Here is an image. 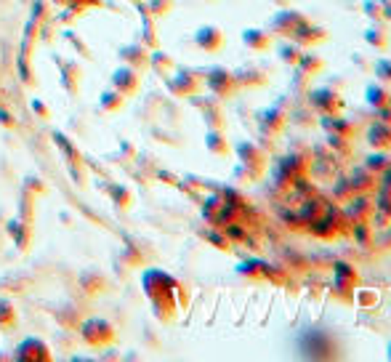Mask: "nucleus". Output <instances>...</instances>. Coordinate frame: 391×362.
<instances>
[{"label":"nucleus","mask_w":391,"mask_h":362,"mask_svg":"<svg viewBox=\"0 0 391 362\" xmlns=\"http://www.w3.org/2000/svg\"><path fill=\"white\" fill-rule=\"evenodd\" d=\"M293 40L298 45H303V48H314V45L328 40V30L314 24V22H309V19H303L301 24L296 27V32H293Z\"/></svg>","instance_id":"423d86ee"},{"label":"nucleus","mask_w":391,"mask_h":362,"mask_svg":"<svg viewBox=\"0 0 391 362\" xmlns=\"http://www.w3.org/2000/svg\"><path fill=\"white\" fill-rule=\"evenodd\" d=\"M389 163H391L389 157H386L381 150H376L370 157H367V160H365V168H367V171H373V173H381V171L389 166Z\"/></svg>","instance_id":"4be33fe9"},{"label":"nucleus","mask_w":391,"mask_h":362,"mask_svg":"<svg viewBox=\"0 0 391 362\" xmlns=\"http://www.w3.org/2000/svg\"><path fill=\"white\" fill-rule=\"evenodd\" d=\"M237 157H240L242 166L261 168V171H266V166H269V155L264 152V147H258L256 141H240L237 144Z\"/></svg>","instance_id":"0eeeda50"},{"label":"nucleus","mask_w":391,"mask_h":362,"mask_svg":"<svg viewBox=\"0 0 391 362\" xmlns=\"http://www.w3.org/2000/svg\"><path fill=\"white\" fill-rule=\"evenodd\" d=\"M381 8H383V22H391V0H381Z\"/></svg>","instance_id":"cd10ccee"},{"label":"nucleus","mask_w":391,"mask_h":362,"mask_svg":"<svg viewBox=\"0 0 391 362\" xmlns=\"http://www.w3.org/2000/svg\"><path fill=\"white\" fill-rule=\"evenodd\" d=\"M373 72L383 86H391V59H378L373 61Z\"/></svg>","instance_id":"5701e85b"},{"label":"nucleus","mask_w":391,"mask_h":362,"mask_svg":"<svg viewBox=\"0 0 391 362\" xmlns=\"http://www.w3.org/2000/svg\"><path fill=\"white\" fill-rule=\"evenodd\" d=\"M333 285H335V290H357L360 272L354 269L351 264H346V261H338L333 267Z\"/></svg>","instance_id":"6e6552de"},{"label":"nucleus","mask_w":391,"mask_h":362,"mask_svg":"<svg viewBox=\"0 0 391 362\" xmlns=\"http://www.w3.org/2000/svg\"><path fill=\"white\" fill-rule=\"evenodd\" d=\"M373 213H376V203L370 200V195H354L349 200V216L354 221H370Z\"/></svg>","instance_id":"ddd939ff"},{"label":"nucleus","mask_w":391,"mask_h":362,"mask_svg":"<svg viewBox=\"0 0 391 362\" xmlns=\"http://www.w3.org/2000/svg\"><path fill=\"white\" fill-rule=\"evenodd\" d=\"M208 88L218 96V99H232L237 93V80H234V72H229L224 67H213L208 72Z\"/></svg>","instance_id":"20e7f679"},{"label":"nucleus","mask_w":391,"mask_h":362,"mask_svg":"<svg viewBox=\"0 0 391 362\" xmlns=\"http://www.w3.org/2000/svg\"><path fill=\"white\" fill-rule=\"evenodd\" d=\"M351 64L360 70L362 75H373V61L367 59L365 54H360V51H354V54H351Z\"/></svg>","instance_id":"393cba45"},{"label":"nucleus","mask_w":391,"mask_h":362,"mask_svg":"<svg viewBox=\"0 0 391 362\" xmlns=\"http://www.w3.org/2000/svg\"><path fill=\"white\" fill-rule=\"evenodd\" d=\"M376 115H378V120H381V123H389V125H391V104L376 109Z\"/></svg>","instance_id":"bb28decb"},{"label":"nucleus","mask_w":391,"mask_h":362,"mask_svg":"<svg viewBox=\"0 0 391 362\" xmlns=\"http://www.w3.org/2000/svg\"><path fill=\"white\" fill-rule=\"evenodd\" d=\"M195 40L202 51H218L221 43H224V32L218 30V27H200Z\"/></svg>","instance_id":"2eb2a0df"},{"label":"nucleus","mask_w":391,"mask_h":362,"mask_svg":"<svg viewBox=\"0 0 391 362\" xmlns=\"http://www.w3.org/2000/svg\"><path fill=\"white\" fill-rule=\"evenodd\" d=\"M306 16L301 14V11H296V8H290V6H285V8H280L277 14L271 16L269 22V32L271 35H277V38H293V32H296V27L301 24Z\"/></svg>","instance_id":"f03ea898"},{"label":"nucleus","mask_w":391,"mask_h":362,"mask_svg":"<svg viewBox=\"0 0 391 362\" xmlns=\"http://www.w3.org/2000/svg\"><path fill=\"white\" fill-rule=\"evenodd\" d=\"M365 43L376 51H386L389 48V27L386 22H370V27L365 30Z\"/></svg>","instance_id":"4468645a"},{"label":"nucleus","mask_w":391,"mask_h":362,"mask_svg":"<svg viewBox=\"0 0 391 362\" xmlns=\"http://www.w3.org/2000/svg\"><path fill=\"white\" fill-rule=\"evenodd\" d=\"M365 99H367V104L373 107V109H381V107L391 104V90H389V86H383V83L378 80V83H370V86L365 88Z\"/></svg>","instance_id":"dca6fc26"},{"label":"nucleus","mask_w":391,"mask_h":362,"mask_svg":"<svg viewBox=\"0 0 391 362\" xmlns=\"http://www.w3.org/2000/svg\"><path fill=\"white\" fill-rule=\"evenodd\" d=\"M367 144H370L373 150H381V152L391 150V125L389 123H381V120L373 123V125L367 128Z\"/></svg>","instance_id":"f8f14e48"},{"label":"nucleus","mask_w":391,"mask_h":362,"mask_svg":"<svg viewBox=\"0 0 391 362\" xmlns=\"http://www.w3.org/2000/svg\"><path fill=\"white\" fill-rule=\"evenodd\" d=\"M264 173H266V171H261V168L242 166V163H240V168L234 171V176H237L240 181H248V184H253V181H261V179H264Z\"/></svg>","instance_id":"412c9836"},{"label":"nucleus","mask_w":391,"mask_h":362,"mask_svg":"<svg viewBox=\"0 0 391 362\" xmlns=\"http://www.w3.org/2000/svg\"><path fill=\"white\" fill-rule=\"evenodd\" d=\"M349 184H351L354 195H370L378 187V173L367 171V168H357V171L349 176Z\"/></svg>","instance_id":"9b49d317"},{"label":"nucleus","mask_w":391,"mask_h":362,"mask_svg":"<svg viewBox=\"0 0 391 362\" xmlns=\"http://www.w3.org/2000/svg\"><path fill=\"white\" fill-rule=\"evenodd\" d=\"M362 11L370 22H383V8H381V0H365L362 3Z\"/></svg>","instance_id":"b1692460"},{"label":"nucleus","mask_w":391,"mask_h":362,"mask_svg":"<svg viewBox=\"0 0 391 362\" xmlns=\"http://www.w3.org/2000/svg\"><path fill=\"white\" fill-rule=\"evenodd\" d=\"M303 51H306V48L296 43L293 38H285L282 43L277 45V56H280V61H282V64H287V67H296V64H298V59H301Z\"/></svg>","instance_id":"f3484780"},{"label":"nucleus","mask_w":391,"mask_h":362,"mask_svg":"<svg viewBox=\"0 0 391 362\" xmlns=\"http://www.w3.org/2000/svg\"><path fill=\"white\" fill-rule=\"evenodd\" d=\"M309 107L317 115H341L344 112V90H335L330 86L309 88Z\"/></svg>","instance_id":"f257e3e1"},{"label":"nucleus","mask_w":391,"mask_h":362,"mask_svg":"<svg viewBox=\"0 0 391 362\" xmlns=\"http://www.w3.org/2000/svg\"><path fill=\"white\" fill-rule=\"evenodd\" d=\"M271 72L266 67H256V64H245L240 70H234V80H237V88H261L269 83Z\"/></svg>","instance_id":"39448f33"},{"label":"nucleus","mask_w":391,"mask_h":362,"mask_svg":"<svg viewBox=\"0 0 391 362\" xmlns=\"http://www.w3.org/2000/svg\"><path fill=\"white\" fill-rule=\"evenodd\" d=\"M378 187L381 192H391V163L378 173Z\"/></svg>","instance_id":"a878e982"},{"label":"nucleus","mask_w":391,"mask_h":362,"mask_svg":"<svg viewBox=\"0 0 391 362\" xmlns=\"http://www.w3.org/2000/svg\"><path fill=\"white\" fill-rule=\"evenodd\" d=\"M287 115L285 109H282V104L277 107H269V109H264L261 115H258V125H261V134L269 136V139H274V136H282L287 128Z\"/></svg>","instance_id":"7ed1b4c3"},{"label":"nucleus","mask_w":391,"mask_h":362,"mask_svg":"<svg viewBox=\"0 0 391 362\" xmlns=\"http://www.w3.org/2000/svg\"><path fill=\"white\" fill-rule=\"evenodd\" d=\"M328 86L335 90H344V80L341 77H328Z\"/></svg>","instance_id":"c85d7f7f"},{"label":"nucleus","mask_w":391,"mask_h":362,"mask_svg":"<svg viewBox=\"0 0 391 362\" xmlns=\"http://www.w3.org/2000/svg\"><path fill=\"white\" fill-rule=\"evenodd\" d=\"M319 125L328 131V134H335V136H344V139H351L354 141V136H357V125L346 118H341V115H322L319 118Z\"/></svg>","instance_id":"1a4fd4ad"},{"label":"nucleus","mask_w":391,"mask_h":362,"mask_svg":"<svg viewBox=\"0 0 391 362\" xmlns=\"http://www.w3.org/2000/svg\"><path fill=\"white\" fill-rule=\"evenodd\" d=\"M205 147L213 152V155H218V157H226L232 147H229V141H226V136L218 131V128H211V134L205 139Z\"/></svg>","instance_id":"6ab92c4d"},{"label":"nucleus","mask_w":391,"mask_h":362,"mask_svg":"<svg viewBox=\"0 0 391 362\" xmlns=\"http://www.w3.org/2000/svg\"><path fill=\"white\" fill-rule=\"evenodd\" d=\"M271 6H277V8H285V6H290L293 0H269Z\"/></svg>","instance_id":"c756f323"},{"label":"nucleus","mask_w":391,"mask_h":362,"mask_svg":"<svg viewBox=\"0 0 391 362\" xmlns=\"http://www.w3.org/2000/svg\"><path fill=\"white\" fill-rule=\"evenodd\" d=\"M296 67H301L306 75L317 77L319 72H322V70H325V59H322L319 54H312V51L306 48V51L301 54V59H298V64H296Z\"/></svg>","instance_id":"a211bd4d"},{"label":"nucleus","mask_w":391,"mask_h":362,"mask_svg":"<svg viewBox=\"0 0 391 362\" xmlns=\"http://www.w3.org/2000/svg\"><path fill=\"white\" fill-rule=\"evenodd\" d=\"M242 43L256 54H264L274 43V35L269 30H261V27H248V30H242Z\"/></svg>","instance_id":"9d476101"},{"label":"nucleus","mask_w":391,"mask_h":362,"mask_svg":"<svg viewBox=\"0 0 391 362\" xmlns=\"http://www.w3.org/2000/svg\"><path fill=\"white\" fill-rule=\"evenodd\" d=\"M312 80H314V77L306 75L301 67H293V75H290V90H293L296 96H306L309 88H312Z\"/></svg>","instance_id":"aec40b11"}]
</instances>
